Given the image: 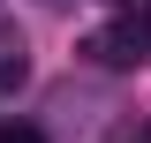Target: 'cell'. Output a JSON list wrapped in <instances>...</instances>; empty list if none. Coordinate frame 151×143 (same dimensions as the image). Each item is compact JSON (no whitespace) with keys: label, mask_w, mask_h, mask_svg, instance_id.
Segmentation results:
<instances>
[{"label":"cell","mask_w":151,"mask_h":143,"mask_svg":"<svg viewBox=\"0 0 151 143\" xmlns=\"http://www.w3.org/2000/svg\"><path fill=\"white\" fill-rule=\"evenodd\" d=\"M144 45H151V23H113V30H91V45H83V53H91L98 68H136V60H144Z\"/></svg>","instance_id":"obj_1"},{"label":"cell","mask_w":151,"mask_h":143,"mask_svg":"<svg viewBox=\"0 0 151 143\" xmlns=\"http://www.w3.org/2000/svg\"><path fill=\"white\" fill-rule=\"evenodd\" d=\"M23 75H30V60H23V53H8V60H0V90H15Z\"/></svg>","instance_id":"obj_2"},{"label":"cell","mask_w":151,"mask_h":143,"mask_svg":"<svg viewBox=\"0 0 151 143\" xmlns=\"http://www.w3.org/2000/svg\"><path fill=\"white\" fill-rule=\"evenodd\" d=\"M0 143H45V136H38V128H8Z\"/></svg>","instance_id":"obj_3"}]
</instances>
